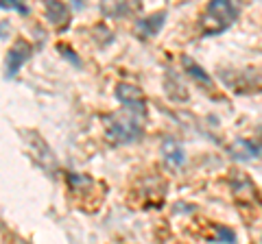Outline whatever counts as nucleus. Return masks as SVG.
<instances>
[{
  "mask_svg": "<svg viewBox=\"0 0 262 244\" xmlns=\"http://www.w3.org/2000/svg\"><path fill=\"white\" fill-rule=\"evenodd\" d=\"M105 135L116 144H134L140 142L144 135L142 118L129 109H120L116 113L105 116Z\"/></svg>",
  "mask_w": 262,
  "mask_h": 244,
  "instance_id": "1",
  "label": "nucleus"
},
{
  "mask_svg": "<svg viewBox=\"0 0 262 244\" xmlns=\"http://www.w3.org/2000/svg\"><path fill=\"white\" fill-rule=\"evenodd\" d=\"M238 18V9L229 0H212L201 13L199 29L203 37H214L219 33L227 31Z\"/></svg>",
  "mask_w": 262,
  "mask_h": 244,
  "instance_id": "2",
  "label": "nucleus"
},
{
  "mask_svg": "<svg viewBox=\"0 0 262 244\" xmlns=\"http://www.w3.org/2000/svg\"><path fill=\"white\" fill-rule=\"evenodd\" d=\"M116 99H118V103L122 105V107L138 113L140 118H146V113H149L144 92L134 83H118L116 85Z\"/></svg>",
  "mask_w": 262,
  "mask_h": 244,
  "instance_id": "3",
  "label": "nucleus"
},
{
  "mask_svg": "<svg viewBox=\"0 0 262 244\" xmlns=\"http://www.w3.org/2000/svg\"><path fill=\"white\" fill-rule=\"evenodd\" d=\"M33 55V46L27 39H15L11 48L7 51V59H5V79H13L20 72V68L31 59Z\"/></svg>",
  "mask_w": 262,
  "mask_h": 244,
  "instance_id": "4",
  "label": "nucleus"
},
{
  "mask_svg": "<svg viewBox=\"0 0 262 244\" xmlns=\"http://www.w3.org/2000/svg\"><path fill=\"white\" fill-rule=\"evenodd\" d=\"M232 188H234V201L238 203L241 207H258L260 205V197H258V190L256 185L245 175H234L232 179Z\"/></svg>",
  "mask_w": 262,
  "mask_h": 244,
  "instance_id": "5",
  "label": "nucleus"
},
{
  "mask_svg": "<svg viewBox=\"0 0 262 244\" xmlns=\"http://www.w3.org/2000/svg\"><path fill=\"white\" fill-rule=\"evenodd\" d=\"M160 153H162V157H164V161H166L168 168H173V170L184 168L186 151H184V146L175 140V137H164L162 146H160Z\"/></svg>",
  "mask_w": 262,
  "mask_h": 244,
  "instance_id": "6",
  "label": "nucleus"
},
{
  "mask_svg": "<svg viewBox=\"0 0 262 244\" xmlns=\"http://www.w3.org/2000/svg\"><path fill=\"white\" fill-rule=\"evenodd\" d=\"M164 22H166V11H155L151 15H146V18L138 20L134 24V31H136V35L140 39H151L162 31Z\"/></svg>",
  "mask_w": 262,
  "mask_h": 244,
  "instance_id": "7",
  "label": "nucleus"
},
{
  "mask_svg": "<svg viewBox=\"0 0 262 244\" xmlns=\"http://www.w3.org/2000/svg\"><path fill=\"white\" fill-rule=\"evenodd\" d=\"M44 11H46V20L51 22L55 29H59V31L68 29V24H70V9H68V5L48 0V3H44Z\"/></svg>",
  "mask_w": 262,
  "mask_h": 244,
  "instance_id": "8",
  "label": "nucleus"
},
{
  "mask_svg": "<svg viewBox=\"0 0 262 244\" xmlns=\"http://www.w3.org/2000/svg\"><path fill=\"white\" fill-rule=\"evenodd\" d=\"M229 153L238 161H249V159H256L262 155V146L251 140H245V137H236V140L229 144Z\"/></svg>",
  "mask_w": 262,
  "mask_h": 244,
  "instance_id": "9",
  "label": "nucleus"
},
{
  "mask_svg": "<svg viewBox=\"0 0 262 244\" xmlns=\"http://www.w3.org/2000/svg\"><path fill=\"white\" fill-rule=\"evenodd\" d=\"M182 66H184V72H186V75H188V77H192L196 83H201L203 87H208V89L214 87V81H212V77L206 72V68H201L199 63L192 59V57L184 55V57H182Z\"/></svg>",
  "mask_w": 262,
  "mask_h": 244,
  "instance_id": "10",
  "label": "nucleus"
},
{
  "mask_svg": "<svg viewBox=\"0 0 262 244\" xmlns=\"http://www.w3.org/2000/svg\"><path fill=\"white\" fill-rule=\"evenodd\" d=\"M138 9H140V3H136V5H129V3H103L101 5L103 15H107V18H112V20L125 18V15H131Z\"/></svg>",
  "mask_w": 262,
  "mask_h": 244,
  "instance_id": "11",
  "label": "nucleus"
},
{
  "mask_svg": "<svg viewBox=\"0 0 262 244\" xmlns=\"http://www.w3.org/2000/svg\"><path fill=\"white\" fill-rule=\"evenodd\" d=\"M214 238L219 242H225V244H236V233L232 229H227V227H216V229H214Z\"/></svg>",
  "mask_w": 262,
  "mask_h": 244,
  "instance_id": "12",
  "label": "nucleus"
},
{
  "mask_svg": "<svg viewBox=\"0 0 262 244\" xmlns=\"http://www.w3.org/2000/svg\"><path fill=\"white\" fill-rule=\"evenodd\" d=\"M0 7H3L5 11L9 9V11H20L22 15H29V7H27V5H22V3H15V0H7V3H3Z\"/></svg>",
  "mask_w": 262,
  "mask_h": 244,
  "instance_id": "13",
  "label": "nucleus"
},
{
  "mask_svg": "<svg viewBox=\"0 0 262 244\" xmlns=\"http://www.w3.org/2000/svg\"><path fill=\"white\" fill-rule=\"evenodd\" d=\"M57 51H59V53L66 57V59H70L72 63H75V66H79V63H81V61L77 59V57H75V53H72V51H70V48L66 46V44H57Z\"/></svg>",
  "mask_w": 262,
  "mask_h": 244,
  "instance_id": "14",
  "label": "nucleus"
},
{
  "mask_svg": "<svg viewBox=\"0 0 262 244\" xmlns=\"http://www.w3.org/2000/svg\"><path fill=\"white\" fill-rule=\"evenodd\" d=\"M258 135H260V137H262V127H260V129H258Z\"/></svg>",
  "mask_w": 262,
  "mask_h": 244,
  "instance_id": "15",
  "label": "nucleus"
}]
</instances>
